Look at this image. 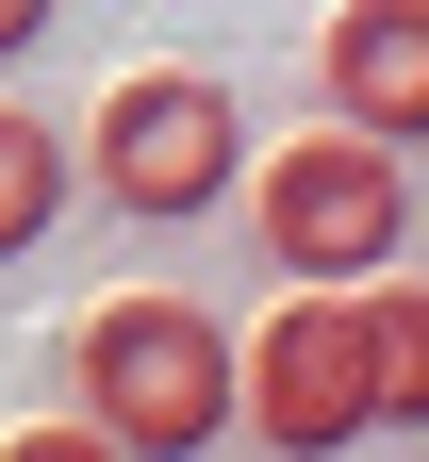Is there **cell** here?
<instances>
[{
    "mask_svg": "<svg viewBox=\"0 0 429 462\" xmlns=\"http://www.w3.org/2000/svg\"><path fill=\"white\" fill-rule=\"evenodd\" d=\"M231 165H248V99H231L215 67H133V83L83 116L67 182H99L116 215H149V231H199L231 199Z\"/></svg>",
    "mask_w": 429,
    "mask_h": 462,
    "instance_id": "277c9868",
    "label": "cell"
},
{
    "mask_svg": "<svg viewBox=\"0 0 429 462\" xmlns=\"http://www.w3.org/2000/svg\"><path fill=\"white\" fill-rule=\"evenodd\" d=\"M248 182V248L281 264V281H380V264H413V149H380V133H297V149H265V165H231Z\"/></svg>",
    "mask_w": 429,
    "mask_h": 462,
    "instance_id": "3957f363",
    "label": "cell"
},
{
    "mask_svg": "<svg viewBox=\"0 0 429 462\" xmlns=\"http://www.w3.org/2000/svg\"><path fill=\"white\" fill-rule=\"evenodd\" d=\"M50 215H67V133H50L33 99H0V264H33Z\"/></svg>",
    "mask_w": 429,
    "mask_h": 462,
    "instance_id": "8992f818",
    "label": "cell"
},
{
    "mask_svg": "<svg viewBox=\"0 0 429 462\" xmlns=\"http://www.w3.org/2000/svg\"><path fill=\"white\" fill-rule=\"evenodd\" d=\"M50 17H67V0H0V67H17V50H50Z\"/></svg>",
    "mask_w": 429,
    "mask_h": 462,
    "instance_id": "52a82bcc",
    "label": "cell"
},
{
    "mask_svg": "<svg viewBox=\"0 0 429 462\" xmlns=\"http://www.w3.org/2000/svg\"><path fill=\"white\" fill-rule=\"evenodd\" d=\"M67 380H83V430L116 462H199L231 446V330L199 298H83L67 314Z\"/></svg>",
    "mask_w": 429,
    "mask_h": 462,
    "instance_id": "7a4b0ae2",
    "label": "cell"
},
{
    "mask_svg": "<svg viewBox=\"0 0 429 462\" xmlns=\"http://www.w3.org/2000/svg\"><path fill=\"white\" fill-rule=\"evenodd\" d=\"M413 396H429V298H413V264L297 281V298L231 346V430L281 446V462L380 446V430H413Z\"/></svg>",
    "mask_w": 429,
    "mask_h": 462,
    "instance_id": "6da1fadb",
    "label": "cell"
},
{
    "mask_svg": "<svg viewBox=\"0 0 429 462\" xmlns=\"http://www.w3.org/2000/svg\"><path fill=\"white\" fill-rule=\"evenodd\" d=\"M314 83H331V116H347V133L413 149V133H429V0H347V17H331V50H314Z\"/></svg>",
    "mask_w": 429,
    "mask_h": 462,
    "instance_id": "5b68a950",
    "label": "cell"
}]
</instances>
